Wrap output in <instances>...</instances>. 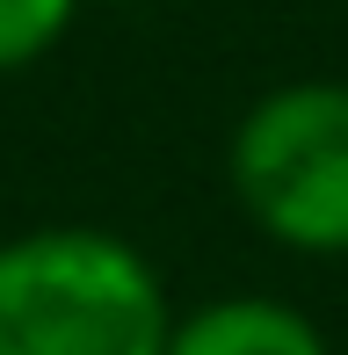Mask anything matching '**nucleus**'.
<instances>
[{
  "label": "nucleus",
  "mask_w": 348,
  "mask_h": 355,
  "mask_svg": "<svg viewBox=\"0 0 348 355\" xmlns=\"http://www.w3.org/2000/svg\"><path fill=\"white\" fill-rule=\"evenodd\" d=\"M167 283L102 225L0 239V355H167Z\"/></svg>",
  "instance_id": "obj_1"
},
{
  "label": "nucleus",
  "mask_w": 348,
  "mask_h": 355,
  "mask_svg": "<svg viewBox=\"0 0 348 355\" xmlns=\"http://www.w3.org/2000/svg\"><path fill=\"white\" fill-rule=\"evenodd\" d=\"M232 196L290 254H348V87H268L232 131Z\"/></svg>",
  "instance_id": "obj_2"
},
{
  "label": "nucleus",
  "mask_w": 348,
  "mask_h": 355,
  "mask_svg": "<svg viewBox=\"0 0 348 355\" xmlns=\"http://www.w3.org/2000/svg\"><path fill=\"white\" fill-rule=\"evenodd\" d=\"M167 355H327V341L283 297H218L174 319Z\"/></svg>",
  "instance_id": "obj_3"
},
{
  "label": "nucleus",
  "mask_w": 348,
  "mask_h": 355,
  "mask_svg": "<svg viewBox=\"0 0 348 355\" xmlns=\"http://www.w3.org/2000/svg\"><path fill=\"white\" fill-rule=\"evenodd\" d=\"M80 0H0V73H22L73 29Z\"/></svg>",
  "instance_id": "obj_4"
},
{
  "label": "nucleus",
  "mask_w": 348,
  "mask_h": 355,
  "mask_svg": "<svg viewBox=\"0 0 348 355\" xmlns=\"http://www.w3.org/2000/svg\"><path fill=\"white\" fill-rule=\"evenodd\" d=\"M109 8H131V0H109Z\"/></svg>",
  "instance_id": "obj_5"
}]
</instances>
